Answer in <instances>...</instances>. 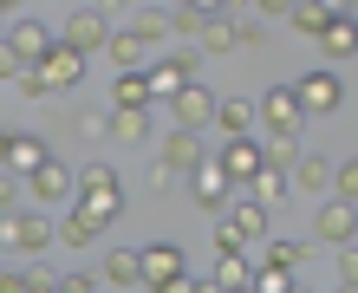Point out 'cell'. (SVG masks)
Masks as SVG:
<instances>
[{
    "instance_id": "obj_1",
    "label": "cell",
    "mask_w": 358,
    "mask_h": 293,
    "mask_svg": "<svg viewBox=\"0 0 358 293\" xmlns=\"http://www.w3.org/2000/svg\"><path fill=\"white\" fill-rule=\"evenodd\" d=\"M72 208L85 215L98 235L111 228L117 215H124V176L111 170L104 157H92V163H78V190H72Z\"/></svg>"
},
{
    "instance_id": "obj_2",
    "label": "cell",
    "mask_w": 358,
    "mask_h": 293,
    "mask_svg": "<svg viewBox=\"0 0 358 293\" xmlns=\"http://www.w3.org/2000/svg\"><path fill=\"white\" fill-rule=\"evenodd\" d=\"M0 248H7V255H46L52 248V215H39V208H7V215H0Z\"/></svg>"
},
{
    "instance_id": "obj_3",
    "label": "cell",
    "mask_w": 358,
    "mask_h": 293,
    "mask_svg": "<svg viewBox=\"0 0 358 293\" xmlns=\"http://www.w3.org/2000/svg\"><path fill=\"white\" fill-rule=\"evenodd\" d=\"M196 66H202V52H196V46H189V52H157L150 66H143V78H150V98H157V104H170V98L189 85V78H196Z\"/></svg>"
},
{
    "instance_id": "obj_4",
    "label": "cell",
    "mask_w": 358,
    "mask_h": 293,
    "mask_svg": "<svg viewBox=\"0 0 358 293\" xmlns=\"http://www.w3.org/2000/svg\"><path fill=\"white\" fill-rule=\"evenodd\" d=\"M72 190H78V170H72V163H59V157H46V163L27 176V196H33L39 208H72Z\"/></svg>"
},
{
    "instance_id": "obj_5",
    "label": "cell",
    "mask_w": 358,
    "mask_h": 293,
    "mask_svg": "<svg viewBox=\"0 0 358 293\" xmlns=\"http://www.w3.org/2000/svg\"><path fill=\"white\" fill-rule=\"evenodd\" d=\"M85 72H92V59L78 52L72 39H52V52L39 59V78L52 85V98H59V92H78V85H85Z\"/></svg>"
},
{
    "instance_id": "obj_6",
    "label": "cell",
    "mask_w": 358,
    "mask_h": 293,
    "mask_svg": "<svg viewBox=\"0 0 358 293\" xmlns=\"http://www.w3.org/2000/svg\"><path fill=\"white\" fill-rule=\"evenodd\" d=\"M293 92H300V104H306V117H332L345 104V78L332 72V66H313L306 78H293Z\"/></svg>"
},
{
    "instance_id": "obj_7",
    "label": "cell",
    "mask_w": 358,
    "mask_h": 293,
    "mask_svg": "<svg viewBox=\"0 0 358 293\" xmlns=\"http://www.w3.org/2000/svg\"><path fill=\"white\" fill-rule=\"evenodd\" d=\"M202 157H208L202 131H182V124H176V131L157 143V176H189V170H196Z\"/></svg>"
},
{
    "instance_id": "obj_8",
    "label": "cell",
    "mask_w": 358,
    "mask_h": 293,
    "mask_svg": "<svg viewBox=\"0 0 358 293\" xmlns=\"http://www.w3.org/2000/svg\"><path fill=\"white\" fill-rule=\"evenodd\" d=\"M215 163L228 170V183H235V190H248V183H255V170H261V131H248V137H222V150H215Z\"/></svg>"
},
{
    "instance_id": "obj_9",
    "label": "cell",
    "mask_w": 358,
    "mask_h": 293,
    "mask_svg": "<svg viewBox=\"0 0 358 293\" xmlns=\"http://www.w3.org/2000/svg\"><path fill=\"white\" fill-rule=\"evenodd\" d=\"M111 33H117V27H111V13L85 0V7H78V13L66 20V33H59V39H72V46L92 59V52H104V46H111Z\"/></svg>"
},
{
    "instance_id": "obj_10",
    "label": "cell",
    "mask_w": 358,
    "mask_h": 293,
    "mask_svg": "<svg viewBox=\"0 0 358 293\" xmlns=\"http://www.w3.org/2000/svg\"><path fill=\"white\" fill-rule=\"evenodd\" d=\"M255 111H261V131H300V124H306V104H300L293 85H267L255 98Z\"/></svg>"
},
{
    "instance_id": "obj_11",
    "label": "cell",
    "mask_w": 358,
    "mask_h": 293,
    "mask_svg": "<svg viewBox=\"0 0 358 293\" xmlns=\"http://www.w3.org/2000/svg\"><path fill=\"white\" fill-rule=\"evenodd\" d=\"M313 241H326V248L358 241V208H352V202H339V196H326L320 208H313Z\"/></svg>"
},
{
    "instance_id": "obj_12",
    "label": "cell",
    "mask_w": 358,
    "mask_h": 293,
    "mask_svg": "<svg viewBox=\"0 0 358 293\" xmlns=\"http://www.w3.org/2000/svg\"><path fill=\"white\" fill-rule=\"evenodd\" d=\"M137 261H143V287H163V280H176L189 274V255H182V241H150V248H137Z\"/></svg>"
},
{
    "instance_id": "obj_13",
    "label": "cell",
    "mask_w": 358,
    "mask_h": 293,
    "mask_svg": "<svg viewBox=\"0 0 358 293\" xmlns=\"http://www.w3.org/2000/svg\"><path fill=\"white\" fill-rule=\"evenodd\" d=\"M0 39H7V46L20 52V66H39V59L52 52V27H46V20H33V13H20Z\"/></svg>"
},
{
    "instance_id": "obj_14",
    "label": "cell",
    "mask_w": 358,
    "mask_h": 293,
    "mask_svg": "<svg viewBox=\"0 0 358 293\" xmlns=\"http://www.w3.org/2000/svg\"><path fill=\"white\" fill-rule=\"evenodd\" d=\"M170 117L182 124V131H208V124H215V92L189 78V85H182V92L170 98Z\"/></svg>"
},
{
    "instance_id": "obj_15",
    "label": "cell",
    "mask_w": 358,
    "mask_h": 293,
    "mask_svg": "<svg viewBox=\"0 0 358 293\" xmlns=\"http://www.w3.org/2000/svg\"><path fill=\"white\" fill-rule=\"evenodd\" d=\"M228 190H235V183H228V170H222L215 157H202L196 170H189V196H196V202L208 208V215H222V202H228Z\"/></svg>"
},
{
    "instance_id": "obj_16",
    "label": "cell",
    "mask_w": 358,
    "mask_h": 293,
    "mask_svg": "<svg viewBox=\"0 0 358 293\" xmlns=\"http://www.w3.org/2000/svg\"><path fill=\"white\" fill-rule=\"evenodd\" d=\"M104 137L111 143H143L150 137V104H111L104 111Z\"/></svg>"
},
{
    "instance_id": "obj_17",
    "label": "cell",
    "mask_w": 358,
    "mask_h": 293,
    "mask_svg": "<svg viewBox=\"0 0 358 293\" xmlns=\"http://www.w3.org/2000/svg\"><path fill=\"white\" fill-rule=\"evenodd\" d=\"M46 157H52V143L39 137V131H7V170L13 176H33Z\"/></svg>"
},
{
    "instance_id": "obj_18",
    "label": "cell",
    "mask_w": 358,
    "mask_h": 293,
    "mask_svg": "<svg viewBox=\"0 0 358 293\" xmlns=\"http://www.w3.org/2000/svg\"><path fill=\"white\" fill-rule=\"evenodd\" d=\"M313 46H320L332 66H339V59H358V20H352V13H332V20H326V33L313 39Z\"/></svg>"
},
{
    "instance_id": "obj_19",
    "label": "cell",
    "mask_w": 358,
    "mask_h": 293,
    "mask_svg": "<svg viewBox=\"0 0 358 293\" xmlns=\"http://www.w3.org/2000/svg\"><path fill=\"white\" fill-rule=\"evenodd\" d=\"M287 176H293V190H306V196H326L332 190V157H320V150H300V157H293L287 163Z\"/></svg>"
},
{
    "instance_id": "obj_20",
    "label": "cell",
    "mask_w": 358,
    "mask_h": 293,
    "mask_svg": "<svg viewBox=\"0 0 358 293\" xmlns=\"http://www.w3.org/2000/svg\"><path fill=\"white\" fill-rule=\"evenodd\" d=\"M215 131H222V137H248V131H261L255 98H215Z\"/></svg>"
},
{
    "instance_id": "obj_21",
    "label": "cell",
    "mask_w": 358,
    "mask_h": 293,
    "mask_svg": "<svg viewBox=\"0 0 358 293\" xmlns=\"http://www.w3.org/2000/svg\"><path fill=\"white\" fill-rule=\"evenodd\" d=\"M104 287H111V293L143 287V261H137V248H104Z\"/></svg>"
},
{
    "instance_id": "obj_22",
    "label": "cell",
    "mask_w": 358,
    "mask_h": 293,
    "mask_svg": "<svg viewBox=\"0 0 358 293\" xmlns=\"http://www.w3.org/2000/svg\"><path fill=\"white\" fill-rule=\"evenodd\" d=\"M104 59H111V66H117V72H143V66H150V59H157V52H150V46H143V39H137L131 27H117V33H111V46H104Z\"/></svg>"
},
{
    "instance_id": "obj_23",
    "label": "cell",
    "mask_w": 358,
    "mask_h": 293,
    "mask_svg": "<svg viewBox=\"0 0 358 293\" xmlns=\"http://www.w3.org/2000/svg\"><path fill=\"white\" fill-rule=\"evenodd\" d=\"M287 190H293L287 163H261V170H255V183H248V196H255V202H267V208H280V202H287Z\"/></svg>"
},
{
    "instance_id": "obj_24",
    "label": "cell",
    "mask_w": 358,
    "mask_h": 293,
    "mask_svg": "<svg viewBox=\"0 0 358 293\" xmlns=\"http://www.w3.org/2000/svg\"><path fill=\"white\" fill-rule=\"evenodd\" d=\"M228 222H235L248 241H267V228H273V208H267V202H255V196H241L235 208H228Z\"/></svg>"
},
{
    "instance_id": "obj_25",
    "label": "cell",
    "mask_w": 358,
    "mask_h": 293,
    "mask_svg": "<svg viewBox=\"0 0 358 293\" xmlns=\"http://www.w3.org/2000/svg\"><path fill=\"white\" fill-rule=\"evenodd\" d=\"M248 274H255V261H248V255H215V267H208V287H215V293H241Z\"/></svg>"
},
{
    "instance_id": "obj_26",
    "label": "cell",
    "mask_w": 358,
    "mask_h": 293,
    "mask_svg": "<svg viewBox=\"0 0 358 293\" xmlns=\"http://www.w3.org/2000/svg\"><path fill=\"white\" fill-rule=\"evenodd\" d=\"M261 261H267V267H280V274H293V280H300V267L313 261V241H267V248H261Z\"/></svg>"
},
{
    "instance_id": "obj_27",
    "label": "cell",
    "mask_w": 358,
    "mask_h": 293,
    "mask_svg": "<svg viewBox=\"0 0 358 293\" xmlns=\"http://www.w3.org/2000/svg\"><path fill=\"white\" fill-rule=\"evenodd\" d=\"M196 52H208V59H215V52H235V20H228V13H208V20H202Z\"/></svg>"
},
{
    "instance_id": "obj_28",
    "label": "cell",
    "mask_w": 358,
    "mask_h": 293,
    "mask_svg": "<svg viewBox=\"0 0 358 293\" xmlns=\"http://www.w3.org/2000/svg\"><path fill=\"white\" fill-rule=\"evenodd\" d=\"M326 20H332V13L320 7V0H293V13H287V27L300 33V39H320V33H326Z\"/></svg>"
},
{
    "instance_id": "obj_29",
    "label": "cell",
    "mask_w": 358,
    "mask_h": 293,
    "mask_svg": "<svg viewBox=\"0 0 358 293\" xmlns=\"http://www.w3.org/2000/svg\"><path fill=\"white\" fill-rule=\"evenodd\" d=\"M52 235L66 241V248H92V241H98V228H92V222L72 208V215H59V222H52Z\"/></svg>"
},
{
    "instance_id": "obj_30",
    "label": "cell",
    "mask_w": 358,
    "mask_h": 293,
    "mask_svg": "<svg viewBox=\"0 0 358 293\" xmlns=\"http://www.w3.org/2000/svg\"><path fill=\"white\" fill-rule=\"evenodd\" d=\"M261 157L267 163H293L300 157V131H261Z\"/></svg>"
},
{
    "instance_id": "obj_31",
    "label": "cell",
    "mask_w": 358,
    "mask_h": 293,
    "mask_svg": "<svg viewBox=\"0 0 358 293\" xmlns=\"http://www.w3.org/2000/svg\"><path fill=\"white\" fill-rule=\"evenodd\" d=\"M111 104H157V98H150V78H143V72H117Z\"/></svg>"
},
{
    "instance_id": "obj_32",
    "label": "cell",
    "mask_w": 358,
    "mask_h": 293,
    "mask_svg": "<svg viewBox=\"0 0 358 293\" xmlns=\"http://www.w3.org/2000/svg\"><path fill=\"white\" fill-rule=\"evenodd\" d=\"M131 33H137V39H143V46H150V52H157V46H163V39H170V13H157V7H143Z\"/></svg>"
},
{
    "instance_id": "obj_33",
    "label": "cell",
    "mask_w": 358,
    "mask_h": 293,
    "mask_svg": "<svg viewBox=\"0 0 358 293\" xmlns=\"http://www.w3.org/2000/svg\"><path fill=\"white\" fill-rule=\"evenodd\" d=\"M202 20H208L202 7H182V0H176V7H170V33H176V39H189V46H196V39H202Z\"/></svg>"
},
{
    "instance_id": "obj_34",
    "label": "cell",
    "mask_w": 358,
    "mask_h": 293,
    "mask_svg": "<svg viewBox=\"0 0 358 293\" xmlns=\"http://www.w3.org/2000/svg\"><path fill=\"white\" fill-rule=\"evenodd\" d=\"M326 196H339V202H352V208H358V157L332 163V190H326Z\"/></svg>"
},
{
    "instance_id": "obj_35",
    "label": "cell",
    "mask_w": 358,
    "mask_h": 293,
    "mask_svg": "<svg viewBox=\"0 0 358 293\" xmlns=\"http://www.w3.org/2000/svg\"><path fill=\"white\" fill-rule=\"evenodd\" d=\"M235 52H267V20H235Z\"/></svg>"
},
{
    "instance_id": "obj_36",
    "label": "cell",
    "mask_w": 358,
    "mask_h": 293,
    "mask_svg": "<svg viewBox=\"0 0 358 293\" xmlns=\"http://www.w3.org/2000/svg\"><path fill=\"white\" fill-rule=\"evenodd\" d=\"M287 287H293V274H280V267L255 261V274H248V293H287Z\"/></svg>"
},
{
    "instance_id": "obj_37",
    "label": "cell",
    "mask_w": 358,
    "mask_h": 293,
    "mask_svg": "<svg viewBox=\"0 0 358 293\" xmlns=\"http://www.w3.org/2000/svg\"><path fill=\"white\" fill-rule=\"evenodd\" d=\"M248 248H255V241H248L241 228H235V222L222 215V222H215V255H248Z\"/></svg>"
},
{
    "instance_id": "obj_38",
    "label": "cell",
    "mask_w": 358,
    "mask_h": 293,
    "mask_svg": "<svg viewBox=\"0 0 358 293\" xmlns=\"http://www.w3.org/2000/svg\"><path fill=\"white\" fill-rule=\"evenodd\" d=\"M13 85H20V98H33V104H46V98H52V85L39 78V66H20V78H13Z\"/></svg>"
},
{
    "instance_id": "obj_39",
    "label": "cell",
    "mask_w": 358,
    "mask_h": 293,
    "mask_svg": "<svg viewBox=\"0 0 358 293\" xmlns=\"http://www.w3.org/2000/svg\"><path fill=\"white\" fill-rule=\"evenodd\" d=\"M20 183H27V176H13L7 163H0V215H7V208L20 202Z\"/></svg>"
},
{
    "instance_id": "obj_40",
    "label": "cell",
    "mask_w": 358,
    "mask_h": 293,
    "mask_svg": "<svg viewBox=\"0 0 358 293\" xmlns=\"http://www.w3.org/2000/svg\"><path fill=\"white\" fill-rule=\"evenodd\" d=\"M339 280H345V287H358V241H345V248H339Z\"/></svg>"
},
{
    "instance_id": "obj_41",
    "label": "cell",
    "mask_w": 358,
    "mask_h": 293,
    "mask_svg": "<svg viewBox=\"0 0 358 293\" xmlns=\"http://www.w3.org/2000/svg\"><path fill=\"white\" fill-rule=\"evenodd\" d=\"M27 293H59V274H46V267H27Z\"/></svg>"
},
{
    "instance_id": "obj_42",
    "label": "cell",
    "mask_w": 358,
    "mask_h": 293,
    "mask_svg": "<svg viewBox=\"0 0 358 293\" xmlns=\"http://www.w3.org/2000/svg\"><path fill=\"white\" fill-rule=\"evenodd\" d=\"M13 78H20V52L0 39V85H13Z\"/></svg>"
},
{
    "instance_id": "obj_43",
    "label": "cell",
    "mask_w": 358,
    "mask_h": 293,
    "mask_svg": "<svg viewBox=\"0 0 358 293\" xmlns=\"http://www.w3.org/2000/svg\"><path fill=\"white\" fill-rule=\"evenodd\" d=\"M248 7H255L261 20H287V13H293V0H248Z\"/></svg>"
},
{
    "instance_id": "obj_44",
    "label": "cell",
    "mask_w": 358,
    "mask_h": 293,
    "mask_svg": "<svg viewBox=\"0 0 358 293\" xmlns=\"http://www.w3.org/2000/svg\"><path fill=\"white\" fill-rule=\"evenodd\" d=\"M59 293H98L92 274H59Z\"/></svg>"
},
{
    "instance_id": "obj_45",
    "label": "cell",
    "mask_w": 358,
    "mask_h": 293,
    "mask_svg": "<svg viewBox=\"0 0 358 293\" xmlns=\"http://www.w3.org/2000/svg\"><path fill=\"white\" fill-rule=\"evenodd\" d=\"M0 293H27V267H0Z\"/></svg>"
},
{
    "instance_id": "obj_46",
    "label": "cell",
    "mask_w": 358,
    "mask_h": 293,
    "mask_svg": "<svg viewBox=\"0 0 358 293\" xmlns=\"http://www.w3.org/2000/svg\"><path fill=\"white\" fill-rule=\"evenodd\" d=\"M157 293H202V280H196V274H176V280H163Z\"/></svg>"
},
{
    "instance_id": "obj_47",
    "label": "cell",
    "mask_w": 358,
    "mask_h": 293,
    "mask_svg": "<svg viewBox=\"0 0 358 293\" xmlns=\"http://www.w3.org/2000/svg\"><path fill=\"white\" fill-rule=\"evenodd\" d=\"M182 7H202V13H235L241 0H182Z\"/></svg>"
},
{
    "instance_id": "obj_48",
    "label": "cell",
    "mask_w": 358,
    "mask_h": 293,
    "mask_svg": "<svg viewBox=\"0 0 358 293\" xmlns=\"http://www.w3.org/2000/svg\"><path fill=\"white\" fill-rule=\"evenodd\" d=\"M20 13H27V0H0V33H7V27H13Z\"/></svg>"
},
{
    "instance_id": "obj_49",
    "label": "cell",
    "mask_w": 358,
    "mask_h": 293,
    "mask_svg": "<svg viewBox=\"0 0 358 293\" xmlns=\"http://www.w3.org/2000/svg\"><path fill=\"white\" fill-rule=\"evenodd\" d=\"M320 7H326V13H352V0H320Z\"/></svg>"
},
{
    "instance_id": "obj_50",
    "label": "cell",
    "mask_w": 358,
    "mask_h": 293,
    "mask_svg": "<svg viewBox=\"0 0 358 293\" xmlns=\"http://www.w3.org/2000/svg\"><path fill=\"white\" fill-rule=\"evenodd\" d=\"M92 7H104V13H117V7H131V0H92Z\"/></svg>"
},
{
    "instance_id": "obj_51",
    "label": "cell",
    "mask_w": 358,
    "mask_h": 293,
    "mask_svg": "<svg viewBox=\"0 0 358 293\" xmlns=\"http://www.w3.org/2000/svg\"><path fill=\"white\" fill-rule=\"evenodd\" d=\"M0 163H7V131H0Z\"/></svg>"
},
{
    "instance_id": "obj_52",
    "label": "cell",
    "mask_w": 358,
    "mask_h": 293,
    "mask_svg": "<svg viewBox=\"0 0 358 293\" xmlns=\"http://www.w3.org/2000/svg\"><path fill=\"white\" fill-rule=\"evenodd\" d=\"M287 293H313V287H300V280H293V287H287Z\"/></svg>"
},
{
    "instance_id": "obj_53",
    "label": "cell",
    "mask_w": 358,
    "mask_h": 293,
    "mask_svg": "<svg viewBox=\"0 0 358 293\" xmlns=\"http://www.w3.org/2000/svg\"><path fill=\"white\" fill-rule=\"evenodd\" d=\"M339 293H358V287H345V280H339Z\"/></svg>"
},
{
    "instance_id": "obj_54",
    "label": "cell",
    "mask_w": 358,
    "mask_h": 293,
    "mask_svg": "<svg viewBox=\"0 0 358 293\" xmlns=\"http://www.w3.org/2000/svg\"><path fill=\"white\" fill-rule=\"evenodd\" d=\"M143 7H150V0H143Z\"/></svg>"
},
{
    "instance_id": "obj_55",
    "label": "cell",
    "mask_w": 358,
    "mask_h": 293,
    "mask_svg": "<svg viewBox=\"0 0 358 293\" xmlns=\"http://www.w3.org/2000/svg\"><path fill=\"white\" fill-rule=\"evenodd\" d=\"M352 20H358V13H352Z\"/></svg>"
}]
</instances>
